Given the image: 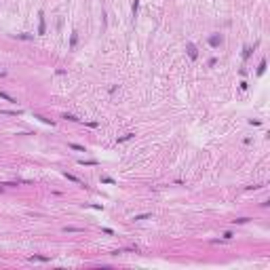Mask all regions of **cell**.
Here are the masks:
<instances>
[{
	"label": "cell",
	"mask_w": 270,
	"mask_h": 270,
	"mask_svg": "<svg viewBox=\"0 0 270 270\" xmlns=\"http://www.w3.org/2000/svg\"><path fill=\"white\" fill-rule=\"evenodd\" d=\"M47 32V19H45V13H38V34H45Z\"/></svg>",
	"instance_id": "cell-1"
},
{
	"label": "cell",
	"mask_w": 270,
	"mask_h": 270,
	"mask_svg": "<svg viewBox=\"0 0 270 270\" xmlns=\"http://www.w3.org/2000/svg\"><path fill=\"white\" fill-rule=\"evenodd\" d=\"M186 49H188V57H190L192 61H194V59H198V51H196V47H194L192 42H188Z\"/></svg>",
	"instance_id": "cell-2"
},
{
	"label": "cell",
	"mask_w": 270,
	"mask_h": 270,
	"mask_svg": "<svg viewBox=\"0 0 270 270\" xmlns=\"http://www.w3.org/2000/svg\"><path fill=\"white\" fill-rule=\"evenodd\" d=\"M209 45H211L213 49L219 47V45H222V36H219V34H211V36H209Z\"/></svg>",
	"instance_id": "cell-3"
},
{
	"label": "cell",
	"mask_w": 270,
	"mask_h": 270,
	"mask_svg": "<svg viewBox=\"0 0 270 270\" xmlns=\"http://www.w3.org/2000/svg\"><path fill=\"white\" fill-rule=\"evenodd\" d=\"M63 175H66V177H68V180H70V182H74V184H80V186H87V184H84L82 180H78V177H76V175H72V173H68V171H66V173H63Z\"/></svg>",
	"instance_id": "cell-4"
},
{
	"label": "cell",
	"mask_w": 270,
	"mask_h": 270,
	"mask_svg": "<svg viewBox=\"0 0 270 270\" xmlns=\"http://www.w3.org/2000/svg\"><path fill=\"white\" fill-rule=\"evenodd\" d=\"M0 97H2V99H7V101H9V104H17V99H15V97H13V95H9V93H7V91H0Z\"/></svg>",
	"instance_id": "cell-5"
},
{
	"label": "cell",
	"mask_w": 270,
	"mask_h": 270,
	"mask_svg": "<svg viewBox=\"0 0 270 270\" xmlns=\"http://www.w3.org/2000/svg\"><path fill=\"white\" fill-rule=\"evenodd\" d=\"M30 262H51V257H47V255H30Z\"/></svg>",
	"instance_id": "cell-6"
},
{
	"label": "cell",
	"mask_w": 270,
	"mask_h": 270,
	"mask_svg": "<svg viewBox=\"0 0 270 270\" xmlns=\"http://www.w3.org/2000/svg\"><path fill=\"white\" fill-rule=\"evenodd\" d=\"M13 38H17V40H34V36L32 34H13Z\"/></svg>",
	"instance_id": "cell-7"
},
{
	"label": "cell",
	"mask_w": 270,
	"mask_h": 270,
	"mask_svg": "<svg viewBox=\"0 0 270 270\" xmlns=\"http://www.w3.org/2000/svg\"><path fill=\"white\" fill-rule=\"evenodd\" d=\"M133 137H135V133H125L122 137H118L116 142H118V144H122V142H129V139H133Z\"/></svg>",
	"instance_id": "cell-8"
},
{
	"label": "cell",
	"mask_w": 270,
	"mask_h": 270,
	"mask_svg": "<svg viewBox=\"0 0 270 270\" xmlns=\"http://www.w3.org/2000/svg\"><path fill=\"white\" fill-rule=\"evenodd\" d=\"M84 228H78V226H63V232H82Z\"/></svg>",
	"instance_id": "cell-9"
},
{
	"label": "cell",
	"mask_w": 270,
	"mask_h": 270,
	"mask_svg": "<svg viewBox=\"0 0 270 270\" xmlns=\"http://www.w3.org/2000/svg\"><path fill=\"white\" fill-rule=\"evenodd\" d=\"M148 217H152V213H139V215H135V222H142V219H148Z\"/></svg>",
	"instance_id": "cell-10"
},
{
	"label": "cell",
	"mask_w": 270,
	"mask_h": 270,
	"mask_svg": "<svg viewBox=\"0 0 270 270\" xmlns=\"http://www.w3.org/2000/svg\"><path fill=\"white\" fill-rule=\"evenodd\" d=\"M131 11H133V17H137V11H139V0H133Z\"/></svg>",
	"instance_id": "cell-11"
},
{
	"label": "cell",
	"mask_w": 270,
	"mask_h": 270,
	"mask_svg": "<svg viewBox=\"0 0 270 270\" xmlns=\"http://www.w3.org/2000/svg\"><path fill=\"white\" fill-rule=\"evenodd\" d=\"M78 165H89V167H95V165H99L97 160H84V158H80L78 160Z\"/></svg>",
	"instance_id": "cell-12"
},
{
	"label": "cell",
	"mask_w": 270,
	"mask_h": 270,
	"mask_svg": "<svg viewBox=\"0 0 270 270\" xmlns=\"http://www.w3.org/2000/svg\"><path fill=\"white\" fill-rule=\"evenodd\" d=\"M264 72H266V59H262V61H260V68H257V74H260V76H262Z\"/></svg>",
	"instance_id": "cell-13"
},
{
	"label": "cell",
	"mask_w": 270,
	"mask_h": 270,
	"mask_svg": "<svg viewBox=\"0 0 270 270\" xmlns=\"http://www.w3.org/2000/svg\"><path fill=\"white\" fill-rule=\"evenodd\" d=\"M63 118H66V120H72V122H78V120H80L78 116H74V114H68V112L63 114Z\"/></svg>",
	"instance_id": "cell-14"
},
{
	"label": "cell",
	"mask_w": 270,
	"mask_h": 270,
	"mask_svg": "<svg viewBox=\"0 0 270 270\" xmlns=\"http://www.w3.org/2000/svg\"><path fill=\"white\" fill-rule=\"evenodd\" d=\"M34 118H38L40 122H45V125H53V120H49V118H45V116H40V114H36Z\"/></svg>",
	"instance_id": "cell-15"
},
{
	"label": "cell",
	"mask_w": 270,
	"mask_h": 270,
	"mask_svg": "<svg viewBox=\"0 0 270 270\" xmlns=\"http://www.w3.org/2000/svg\"><path fill=\"white\" fill-rule=\"evenodd\" d=\"M101 184H110V186H114V177H101Z\"/></svg>",
	"instance_id": "cell-16"
},
{
	"label": "cell",
	"mask_w": 270,
	"mask_h": 270,
	"mask_svg": "<svg viewBox=\"0 0 270 270\" xmlns=\"http://www.w3.org/2000/svg\"><path fill=\"white\" fill-rule=\"evenodd\" d=\"M76 42H78V34H76V32H74V34H72V40H70V47H76Z\"/></svg>",
	"instance_id": "cell-17"
},
{
	"label": "cell",
	"mask_w": 270,
	"mask_h": 270,
	"mask_svg": "<svg viewBox=\"0 0 270 270\" xmlns=\"http://www.w3.org/2000/svg\"><path fill=\"white\" fill-rule=\"evenodd\" d=\"M249 55H251V47H245L243 49V59H247Z\"/></svg>",
	"instance_id": "cell-18"
},
{
	"label": "cell",
	"mask_w": 270,
	"mask_h": 270,
	"mask_svg": "<svg viewBox=\"0 0 270 270\" xmlns=\"http://www.w3.org/2000/svg\"><path fill=\"white\" fill-rule=\"evenodd\" d=\"M72 150H78V152H84V146H78V144H70Z\"/></svg>",
	"instance_id": "cell-19"
},
{
	"label": "cell",
	"mask_w": 270,
	"mask_h": 270,
	"mask_svg": "<svg viewBox=\"0 0 270 270\" xmlns=\"http://www.w3.org/2000/svg\"><path fill=\"white\" fill-rule=\"evenodd\" d=\"M234 224H247L249 222V217H236V219H232Z\"/></svg>",
	"instance_id": "cell-20"
},
{
	"label": "cell",
	"mask_w": 270,
	"mask_h": 270,
	"mask_svg": "<svg viewBox=\"0 0 270 270\" xmlns=\"http://www.w3.org/2000/svg\"><path fill=\"white\" fill-rule=\"evenodd\" d=\"M232 236H234L232 232H224V241H232Z\"/></svg>",
	"instance_id": "cell-21"
},
{
	"label": "cell",
	"mask_w": 270,
	"mask_h": 270,
	"mask_svg": "<svg viewBox=\"0 0 270 270\" xmlns=\"http://www.w3.org/2000/svg\"><path fill=\"white\" fill-rule=\"evenodd\" d=\"M101 232H104V234H114V230H112V228H101Z\"/></svg>",
	"instance_id": "cell-22"
},
{
	"label": "cell",
	"mask_w": 270,
	"mask_h": 270,
	"mask_svg": "<svg viewBox=\"0 0 270 270\" xmlns=\"http://www.w3.org/2000/svg\"><path fill=\"white\" fill-rule=\"evenodd\" d=\"M87 207H91V209H97V211H101V209H104L101 205H87Z\"/></svg>",
	"instance_id": "cell-23"
},
{
	"label": "cell",
	"mask_w": 270,
	"mask_h": 270,
	"mask_svg": "<svg viewBox=\"0 0 270 270\" xmlns=\"http://www.w3.org/2000/svg\"><path fill=\"white\" fill-rule=\"evenodd\" d=\"M0 76H7V70H0Z\"/></svg>",
	"instance_id": "cell-24"
}]
</instances>
